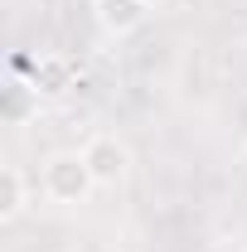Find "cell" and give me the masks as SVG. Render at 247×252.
<instances>
[{
  "label": "cell",
  "mask_w": 247,
  "mask_h": 252,
  "mask_svg": "<svg viewBox=\"0 0 247 252\" xmlns=\"http://www.w3.org/2000/svg\"><path fill=\"white\" fill-rule=\"evenodd\" d=\"M93 189H97V180L88 170V160H83V151H54L44 160V170H39V194L49 204L78 209V204L93 199Z\"/></svg>",
  "instance_id": "1"
},
{
  "label": "cell",
  "mask_w": 247,
  "mask_h": 252,
  "mask_svg": "<svg viewBox=\"0 0 247 252\" xmlns=\"http://www.w3.org/2000/svg\"><path fill=\"white\" fill-rule=\"evenodd\" d=\"M151 5H155V0H151Z\"/></svg>",
  "instance_id": "7"
},
{
  "label": "cell",
  "mask_w": 247,
  "mask_h": 252,
  "mask_svg": "<svg viewBox=\"0 0 247 252\" xmlns=\"http://www.w3.org/2000/svg\"><path fill=\"white\" fill-rule=\"evenodd\" d=\"M39 107H44V93L34 88V78H20L15 73L0 88V117H5V126H30L39 117Z\"/></svg>",
  "instance_id": "4"
},
{
  "label": "cell",
  "mask_w": 247,
  "mask_h": 252,
  "mask_svg": "<svg viewBox=\"0 0 247 252\" xmlns=\"http://www.w3.org/2000/svg\"><path fill=\"white\" fill-rule=\"evenodd\" d=\"M243 151H247V146H243Z\"/></svg>",
  "instance_id": "8"
},
{
  "label": "cell",
  "mask_w": 247,
  "mask_h": 252,
  "mask_svg": "<svg viewBox=\"0 0 247 252\" xmlns=\"http://www.w3.org/2000/svg\"><path fill=\"white\" fill-rule=\"evenodd\" d=\"M30 78H34V88H39L44 97H68L73 88H78V68L63 59V54H44V59L34 63Z\"/></svg>",
  "instance_id": "5"
},
{
  "label": "cell",
  "mask_w": 247,
  "mask_h": 252,
  "mask_svg": "<svg viewBox=\"0 0 247 252\" xmlns=\"http://www.w3.org/2000/svg\"><path fill=\"white\" fill-rule=\"evenodd\" d=\"M25 209H30L25 170H20V165H5V170H0V223H15Z\"/></svg>",
  "instance_id": "6"
},
{
  "label": "cell",
  "mask_w": 247,
  "mask_h": 252,
  "mask_svg": "<svg viewBox=\"0 0 247 252\" xmlns=\"http://www.w3.org/2000/svg\"><path fill=\"white\" fill-rule=\"evenodd\" d=\"M93 20L107 39H126L151 20V0H93Z\"/></svg>",
  "instance_id": "3"
},
{
  "label": "cell",
  "mask_w": 247,
  "mask_h": 252,
  "mask_svg": "<svg viewBox=\"0 0 247 252\" xmlns=\"http://www.w3.org/2000/svg\"><path fill=\"white\" fill-rule=\"evenodd\" d=\"M83 160H88V170H93L97 189H117L126 185V175H131V146H126L117 131H97L88 136V146H83Z\"/></svg>",
  "instance_id": "2"
}]
</instances>
